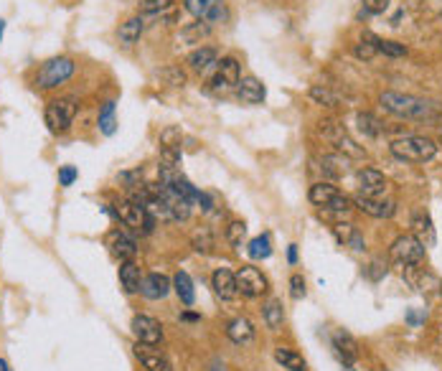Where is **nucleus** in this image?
Wrapping results in <instances>:
<instances>
[{
  "label": "nucleus",
  "mask_w": 442,
  "mask_h": 371,
  "mask_svg": "<svg viewBox=\"0 0 442 371\" xmlns=\"http://www.w3.org/2000/svg\"><path fill=\"white\" fill-rule=\"evenodd\" d=\"M381 107L394 117L417 119V122H435L442 117V105L414 94H402V92H381Z\"/></svg>",
  "instance_id": "nucleus-1"
},
{
  "label": "nucleus",
  "mask_w": 442,
  "mask_h": 371,
  "mask_svg": "<svg viewBox=\"0 0 442 371\" xmlns=\"http://www.w3.org/2000/svg\"><path fill=\"white\" fill-rule=\"evenodd\" d=\"M308 198L316 206H321V217H348L353 209V198L346 196L344 191H338L333 183L328 181H321V183H313L310 186V194Z\"/></svg>",
  "instance_id": "nucleus-2"
},
{
  "label": "nucleus",
  "mask_w": 442,
  "mask_h": 371,
  "mask_svg": "<svg viewBox=\"0 0 442 371\" xmlns=\"http://www.w3.org/2000/svg\"><path fill=\"white\" fill-rule=\"evenodd\" d=\"M392 155L399 158V161L407 163H427L437 155V145L429 138H420V135H407V138H399L394 140L392 145Z\"/></svg>",
  "instance_id": "nucleus-3"
},
{
  "label": "nucleus",
  "mask_w": 442,
  "mask_h": 371,
  "mask_svg": "<svg viewBox=\"0 0 442 371\" xmlns=\"http://www.w3.org/2000/svg\"><path fill=\"white\" fill-rule=\"evenodd\" d=\"M112 217L119 219L125 226L135 231H142V234H150L155 229V219L142 209L140 203L133 201V198H122V201H115L112 203Z\"/></svg>",
  "instance_id": "nucleus-4"
},
{
  "label": "nucleus",
  "mask_w": 442,
  "mask_h": 371,
  "mask_svg": "<svg viewBox=\"0 0 442 371\" xmlns=\"http://www.w3.org/2000/svg\"><path fill=\"white\" fill-rule=\"evenodd\" d=\"M77 117V102L71 97H59V99H51L49 105H46V112H43V119H46V125H49L51 133H66L71 127Z\"/></svg>",
  "instance_id": "nucleus-5"
},
{
  "label": "nucleus",
  "mask_w": 442,
  "mask_h": 371,
  "mask_svg": "<svg viewBox=\"0 0 442 371\" xmlns=\"http://www.w3.org/2000/svg\"><path fill=\"white\" fill-rule=\"evenodd\" d=\"M71 74H74V61H71L69 57L49 59V61L38 69V74H36V87H38V89H54V87L64 85Z\"/></svg>",
  "instance_id": "nucleus-6"
},
{
  "label": "nucleus",
  "mask_w": 442,
  "mask_h": 371,
  "mask_svg": "<svg viewBox=\"0 0 442 371\" xmlns=\"http://www.w3.org/2000/svg\"><path fill=\"white\" fill-rule=\"evenodd\" d=\"M183 8L189 10L196 21H204L209 26L229 21V8L224 0H183Z\"/></svg>",
  "instance_id": "nucleus-7"
},
{
  "label": "nucleus",
  "mask_w": 442,
  "mask_h": 371,
  "mask_svg": "<svg viewBox=\"0 0 442 371\" xmlns=\"http://www.w3.org/2000/svg\"><path fill=\"white\" fill-rule=\"evenodd\" d=\"M425 249H427V247L422 245L417 237H412V234H402V237L394 239L389 254H392V259L397 262V265L409 267V265H422Z\"/></svg>",
  "instance_id": "nucleus-8"
},
{
  "label": "nucleus",
  "mask_w": 442,
  "mask_h": 371,
  "mask_svg": "<svg viewBox=\"0 0 442 371\" xmlns=\"http://www.w3.org/2000/svg\"><path fill=\"white\" fill-rule=\"evenodd\" d=\"M321 133L336 145V150L344 155V158H358V161H364L366 158V150L351 140V135L346 133L344 125H336V122H321Z\"/></svg>",
  "instance_id": "nucleus-9"
},
{
  "label": "nucleus",
  "mask_w": 442,
  "mask_h": 371,
  "mask_svg": "<svg viewBox=\"0 0 442 371\" xmlns=\"http://www.w3.org/2000/svg\"><path fill=\"white\" fill-rule=\"evenodd\" d=\"M239 79H242V71H239V61L234 57H224L221 61H216V74L211 79V87L214 92H232L237 89Z\"/></svg>",
  "instance_id": "nucleus-10"
},
{
  "label": "nucleus",
  "mask_w": 442,
  "mask_h": 371,
  "mask_svg": "<svg viewBox=\"0 0 442 371\" xmlns=\"http://www.w3.org/2000/svg\"><path fill=\"white\" fill-rule=\"evenodd\" d=\"M267 285H270V282H267V277L262 275L260 267L246 265L237 272V287L244 298H260V295L267 293Z\"/></svg>",
  "instance_id": "nucleus-11"
},
{
  "label": "nucleus",
  "mask_w": 442,
  "mask_h": 371,
  "mask_svg": "<svg viewBox=\"0 0 442 371\" xmlns=\"http://www.w3.org/2000/svg\"><path fill=\"white\" fill-rule=\"evenodd\" d=\"M133 354H135V358H138V361L142 364V369H145V371H173L168 356H165V354H163L158 346L135 341Z\"/></svg>",
  "instance_id": "nucleus-12"
},
{
  "label": "nucleus",
  "mask_w": 442,
  "mask_h": 371,
  "mask_svg": "<svg viewBox=\"0 0 442 371\" xmlns=\"http://www.w3.org/2000/svg\"><path fill=\"white\" fill-rule=\"evenodd\" d=\"M353 206H358V209L364 211V214H369V217L374 219H392L394 214H397V201L389 196H361V194H356L353 196Z\"/></svg>",
  "instance_id": "nucleus-13"
},
{
  "label": "nucleus",
  "mask_w": 442,
  "mask_h": 371,
  "mask_svg": "<svg viewBox=\"0 0 442 371\" xmlns=\"http://www.w3.org/2000/svg\"><path fill=\"white\" fill-rule=\"evenodd\" d=\"M107 247H110V254L117 259L119 265H122V262H135V257H138V242H135L127 231L115 229L112 234L107 237Z\"/></svg>",
  "instance_id": "nucleus-14"
},
{
  "label": "nucleus",
  "mask_w": 442,
  "mask_h": 371,
  "mask_svg": "<svg viewBox=\"0 0 442 371\" xmlns=\"http://www.w3.org/2000/svg\"><path fill=\"white\" fill-rule=\"evenodd\" d=\"M133 336L135 341L140 343H150V346H158V343L163 341V328L161 323L155 321V318H150V315H135L133 318Z\"/></svg>",
  "instance_id": "nucleus-15"
},
{
  "label": "nucleus",
  "mask_w": 442,
  "mask_h": 371,
  "mask_svg": "<svg viewBox=\"0 0 442 371\" xmlns=\"http://www.w3.org/2000/svg\"><path fill=\"white\" fill-rule=\"evenodd\" d=\"M356 178H358V194L361 196H384L386 194V178H384V173L381 170H376V168H361L356 173Z\"/></svg>",
  "instance_id": "nucleus-16"
},
{
  "label": "nucleus",
  "mask_w": 442,
  "mask_h": 371,
  "mask_svg": "<svg viewBox=\"0 0 442 371\" xmlns=\"http://www.w3.org/2000/svg\"><path fill=\"white\" fill-rule=\"evenodd\" d=\"M333 351H336V356L344 361V366H353L358 361V343L351 333H346V330H336L333 333Z\"/></svg>",
  "instance_id": "nucleus-17"
},
{
  "label": "nucleus",
  "mask_w": 442,
  "mask_h": 371,
  "mask_svg": "<svg viewBox=\"0 0 442 371\" xmlns=\"http://www.w3.org/2000/svg\"><path fill=\"white\" fill-rule=\"evenodd\" d=\"M211 287H214V293H216L221 300H234L239 295L237 275H234L232 270H224V267L211 275Z\"/></svg>",
  "instance_id": "nucleus-18"
},
{
  "label": "nucleus",
  "mask_w": 442,
  "mask_h": 371,
  "mask_svg": "<svg viewBox=\"0 0 442 371\" xmlns=\"http://www.w3.org/2000/svg\"><path fill=\"white\" fill-rule=\"evenodd\" d=\"M265 85H262L257 77H242L237 85V97L239 102H244V105H260L265 102Z\"/></svg>",
  "instance_id": "nucleus-19"
},
{
  "label": "nucleus",
  "mask_w": 442,
  "mask_h": 371,
  "mask_svg": "<svg viewBox=\"0 0 442 371\" xmlns=\"http://www.w3.org/2000/svg\"><path fill=\"white\" fill-rule=\"evenodd\" d=\"M170 287H173V282H170L165 275L150 272V275H145V277H142L140 293L145 295L147 300H163V298L170 293Z\"/></svg>",
  "instance_id": "nucleus-20"
},
{
  "label": "nucleus",
  "mask_w": 442,
  "mask_h": 371,
  "mask_svg": "<svg viewBox=\"0 0 442 371\" xmlns=\"http://www.w3.org/2000/svg\"><path fill=\"white\" fill-rule=\"evenodd\" d=\"M333 237L344 247H351L353 252H364L366 249V242L364 237H361V231H358L351 221H336V224H333Z\"/></svg>",
  "instance_id": "nucleus-21"
},
{
  "label": "nucleus",
  "mask_w": 442,
  "mask_h": 371,
  "mask_svg": "<svg viewBox=\"0 0 442 371\" xmlns=\"http://www.w3.org/2000/svg\"><path fill=\"white\" fill-rule=\"evenodd\" d=\"M412 237H417L425 247H432L437 242V234H435V226H432V219H429V214H422V211H417L412 217Z\"/></svg>",
  "instance_id": "nucleus-22"
},
{
  "label": "nucleus",
  "mask_w": 442,
  "mask_h": 371,
  "mask_svg": "<svg viewBox=\"0 0 442 371\" xmlns=\"http://www.w3.org/2000/svg\"><path fill=\"white\" fill-rule=\"evenodd\" d=\"M142 31H145L142 15H133V18H127V21L117 29V41L122 43V46H135V43L140 41Z\"/></svg>",
  "instance_id": "nucleus-23"
},
{
  "label": "nucleus",
  "mask_w": 442,
  "mask_h": 371,
  "mask_svg": "<svg viewBox=\"0 0 442 371\" xmlns=\"http://www.w3.org/2000/svg\"><path fill=\"white\" fill-rule=\"evenodd\" d=\"M119 285H122V290H125L127 295L140 293V287H142L140 267L135 265V262H122V265H119Z\"/></svg>",
  "instance_id": "nucleus-24"
},
{
  "label": "nucleus",
  "mask_w": 442,
  "mask_h": 371,
  "mask_svg": "<svg viewBox=\"0 0 442 371\" xmlns=\"http://www.w3.org/2000/svg\"><path fill=\"white\" fill-rule=\"evenodd\" d=\"M254 333H257V330H254V326H252L249 318H242V315H239V318H234V321L226 323V336H229V341L239 343V346L252 341Z\"/></svg>",
  "instance_id": "nucleus-25"
},
{
  "label": "nucleus",
  "mask_w": 442,
  "mask_h": 371,
  "mask_svg": "<svg viewBox=\"0 0 442 371\" xmlns=\"http://www.w3.org/2000/svg\"><path fill=\"white\" fill-rule=\"evenodd\" d=\"M274 361L288 371H308V361H305L297 351L288 349V346H277V349H274Z\"/></svg>",
  "instance_id": "nucleus-26"
},
{
  "label": "nucleus",
  "mask_w": 442,
  "mask_h": 371,
  "mask_svg": "<svg viewBox=\"0 0 442 371\" xmlns=\"http://www.w3.org/2000/svg\"><path fill=\"white\" fill-rule=\"evenodd\" d=\"M97 127H99V133L107 135V138L117 133V105H115V99H107L105 105L99 107Z\"/></svg>",
  "instance_id": "nucleus-27"
},
{
  "label": "nucleus",
  "mask_w": 442,
  "mask_h": 371,
  "mask_svg": "<svg viewBox=\"0 0 442 371\" xmlns=\"http://www.w3.org/2000/svg\"><path fill=\"white\" fill-rule=\"evenodd\" d=\"M219 59H216V51L211 49V46H201V49H193L189 54V66L193 71H206V69H211L214 64H216Z\"/></svg>",
  "instance_id": "nucleus-28"
},
{
  "label": "nucleus",
  "mask_w": 442,
  "mask_h": 371,
  "mask_svg": "<svg viewBox=\"0 0 442 371\" xmlns=\"http://www.w3.org/2000/svg\"><path fill=\"white\" fill-rule=\"evenodd\" d=\"M173 290L178 293V298H181L183 305H193V300H196V290H193V280H191L189 272H176L173 275Z\"/></svg>",
  "instance_id": "nucleus-29"
},
{
  "label": "nucleus",
  "mask_w": 442,
  "mask_h": 371,
  "mask_svg": "<svg viewBox=\"0 0 442 371\" xmlns=\"http://www.w3.org/2000/svg\"><path fill=\"white\" fill-rule=\"evenodd\" d=\"M191 247L196 249L198 254H211L216 249V237H214V231L209 226H201L191 234Z\"/></svg>",
  "instance_id": "nucleus-30"
},
{
  "label": "nucleus",
  "mask_w": 442,
  "mask_h": 371,
  "mask_svg": "<svg viewBox=\"0 0 442 371\" xmlns=\"http://www.w3.org/2000/svg\"><path fill=\"white\" fill-rule=\"evenodd\" d=\"M262 315H265V323L270 330H280L282 323H285V310H282V303L280 300H270L265 305V310H262Z\"/></svg>",
  "instance_id": "nucleus-31"
},
{
  "label": "nucleus",
  "mask_w": 442,
  "mask_h": 371,
  "mask_svg": "<svg viewBox=\"0 0 442 371\" xmlns=\"http://www.w3.org/2000/svg\"><path fill=\"white\" fill-rule=\"evenodd\" d=\"M249 257L252 259H267L270 254H272V239H270V234H260V237H254L252 242H249Z\"/></svg>",
  "instance_id": "nucleus-32"
},
{
  "label": "nucleus",
  "mask_w": 442,
  "mask_h": 371,
  "mask_svg": "<svg viewBox=\"0 0 442 371\" xmlns=\"http://www.w3.org/2000/svg\"><path fill=\"white\" fill-rule=\"evenodd\" d=\"M209 34H211V26H209V23H204V21L189 23V26L181 31L183 41H186V43H201V38H206Z\"/></svg>",
  "instance_id": "nucleus-33"
},
{
  "label": "nucleus",
  "mask_w": 442,
  "mask_h": 371,
  "mask_svg": "<svg viewBox=\"0 0 442 371\" xmlns=\"http://www.w3.org/2000/svg\"><path fill=\"white\" fill-rule=\"evenodd\" d=\"M321 168L328 178H341L346 173V158L344 155H325L321 161Z\"/></svg>",
  "instance_id": "nucleus-34"
},
{
  "label": "nucleus",
  "mask_w": 442,
  "mask_h": 371,
  "mask_svg": "<svg viewBox=\"0 0 442 371\" xmlns=\"http://www.w3.org/2000/svg\"><path fill=\"white\" fill-rule=\"evenodd\" d=\"M379 51H376V43H374V34H364V38L353 46V57L361 59V61H371Z\"/></svg>",
  "instance_id": "nucleus-35"
},
{
  "label": "nucleus",
  "mask_w": 442,
  "mask_h": 371,
  "mask_svg": "<svg viewBox=\"0 0 442 371\" xmlns=\"http://www.w3.org/2000/svg\"><path fill=\"white\" fill-rule=\"evenodd\" d=\"M310 97L316 99L318 105H323V107H336L338 102H341V97H338L336 92L328 89V87H323V85L310 87Z\"/></svg>",
  "instance_id": "nucleus-36"
},
{
  "label": "nucleus",
  "mask_w": 442,
  "mask_h": 371,
  "mask_svg": "<svg viewBox=\"0 0 442 371\" xmlns=\"http://www.w3.org/2000/svg\"><path fill=\"white\" fill-rule=\"evenodd\" d=\"M356 119H358V130L364 135H369V138H376V135H381V130H384V125H381L371 112H361Z\"/></svg>",
  "instance_id": "nucleus-37"
},
{
  "label": "nucleus",
  "mask_w": 442,
  "mask_h": 371,
  "mask_svg": "<svg viewBox=\"0 0 442 371\" xmlns=\"http://www.w3.org/2000/svg\"><path fill=\"white\" fill-rule=\"evenodd\" d=\"M374 43H376V51L386 54V57H407V46L404 43L386 41V38H379V36H374Z\"/></svg>",
  "instance_id": "nucleus-38"
},
{
  "label": "nucleus",
  "mask_w": 442,
  "mask_h": 371,
  "mask_svg": "<svg viewBox=\"0 0 442 371\" xmlns=\"http://www.w3.org/2000/svg\"><path fill=\"white\" fill-rule=\"evenodd\" d=\"M158 168L181 170V147H163L161 150V166Z\"/></svg>",
  "instance_id": "nucleus-39"
},
{
  "label": "nucleus",
  "mask_w": 442,
  "mask_h": 371,
  "mask_svg": "<svg viewBox=\"0 0 442 371\" xmlns=\"http://www.w3.org/2000/svg\"><path fill=\"white\" fill-rule=\"evenodd\" d=\"M181 140H183V133H181V127H176V125L165 127V130L161 133L163 147H181Z\"/></svg>",
  "instance_id": "nucleus-40"
},
{
  "label": "nucleus",
  "mask_w": 442,
  "mask_h": 371,
  "mask_svg": "<svg viewBox=\"0 0 442 371\" xmlns=\"http://www.w3.org/2000/svg\"><path fill=\"white\" fill-rule=\"evenodd\" d=\"M244 234H246V224H244V221H232V224L226 226V242H229L232 247L242 245Z\"/></svg>",
  "instance_id": "nucleus-41"
},
{
  "label": "nucleus",
  "mask_w": 442,
  "mask_h": 371,
  "mask_svg": "<svg viewBox=\"0 0 442 371\" xmlns=\"http://www.w3.org/2000/svg\"><path fill=\"white\" fill-rule=\"evenodd\" d=\"M173 6V0H142L140 3V13L145 15H158L163 10H168Z\"/></svg>",
  "instance_id": "nucleus-42"
},
{
  "label": "nucleus",
  "mask_w": 442,
  "mask_h": 371,
  "mask_svg": "<svg viewBox=\"0 0 442 371\" xmlns=\"http://www.w3.org/2000/svg\"><path fill=\"white\" fill-rule=\"evenodd\" d=\"M305 277L302 275H293L290 277V295H293V300H302L305 298Z\"/></svg>",
  "instance_id": "nucleus-43"
},
{
  "label": "nucleus",
  "mask_w": 442,
  "mask_h": 371,
  "mask_svg": "<svg viewBox=\"0 0 442 371\" xmlns=\"http://www.w3.org/2000/svg\"><path fill=\"white\" fill-rule=\"evenodd\" d=\"M77 178H79V170L74 168V166H61V168H59V186H64V189H69Z\"/></svg>",
  "instance_id": "nucleus-44"
},
{
  "label": "nucleus",
  "mask_w": 442,
  "mask_h": 371,
  "mask_svg": "<svg viewBox=\"0 0 442 371\" xmlns=\"http://www.w3.org/2000/svg\"><path fill=\"white\" fill-rule=\"evenodd\" d=\"M366 8V13H371V15H379L384 13L386 8H389V0H361Z\"/></svg>",
  "instance_id": "nucleus-45"
},
{
  "label": "nucleus",
  "mask_w": 442,
  "mask_h": 371,
  "mask_svg": "<svg viewBox=\"0 0 442 371\" xmlns=\"http://www.w3.org/2000/svg\"><path fill=\"white\" fill-rule=\"evenodd\" d=\"M366 275H369L371 280H379V277H384L386 275V265H381L379 259H374L371 265H369V270H366Z\"/></svg>",
  "instance_id": "nucleus-46"
},
{
  "label": "nucleus",
  "mask_w": 442,
  "mask_h": 371,
  "mask_svg": "<svg viewBox=\"0 0 442 371\" xmlns=\"http://www.w3.org/2000/svg\"><path fill=\"white\" fill-rule=\"evenodd\" d=\"M288 262H290V265H295V262H297V245L288 247Z\"/></svg>",
  "instance_id": "nucleus-47"
},
{
  "label": "nucleus",
  "mask_w": 442,
  "mask_h": 371,
  "mask_svg": "<svg viewBox=\"0 0 442 371\" xmlns=\"http://www.w3.org/2000/svg\"><path fill=\"white\" fill-rule=\"evenodd\" d=\"M183 321H191V323H196V321H201V315H196V313H183L181 315Z\"/></svg>",
  "instance_id": "nucleus-48"
},
{
  "label": "nucleus",
  "mask_w": 442,
  "mask_h": 371,
  "mask_svg": "<svg viewBox=\"0 0 442 371\" xmlns=\"http://www.w3.org/2000/svg\"><path fill=\"white\" fill-rule=\"evenodd\" d=\"M0 371H10V366H8L6 358H0Z\"/></svg>",
  "instance_id": "nucleus-49"
},
{
  "label": "nucleus",
  "mask_w": 442,
  "mask_h": 371,
  "mask_svg": "<svg viewBox=\"0 0 442 371\" xmlns=\"http://www.w3.org/2000/svg\"><path fill=\"white\" fill-rule=\"evenodd\" d=\"M3 31H6V21L0 18V41H3Z\"/></svg>",
  "instance_id": "nucleus-50"
},
{
  "label": "nucleus",
  "mask_w": 442,
  "mask_h": 371,
  "mask_svg": "<svg viewBox=\"0 0 442 371\" xmlns=\"http://www.w3.org/2000/svg\"><path fill=\"white\" fill-rule=\"evenodd\" d=\"M211 371H224V366H219V364H216V366H211Z\"/></svg>",
  "instance_id": "nucleus-51"
},
{
  "label": "nucleus",
  "mask_w": 442,
  "mask_h": 371,
  "mask_svg": "<svg viewBox=\"0 0 442 371\" xmlns=\"http://www.w3.org/2000/svg\"><path fill=\"white\" fill-rule=\"evenodd\" d=\"M344 371H351V366H346V369Z\"/></svg>",
  "instance_id": "nucleus-52"
},
{
  "label": "nucleus",
  "mask_w": 442,
  "mask_h": 371,
  "mask_svg": "<svg viewBox=\"0 0 442 371\" xmlns=\"http://www.w3.org/2000/svg\"><path fill=\"white\" fill-rule=\"evenodd\" d=\"M384 371H389V369H384Z\"/></svg>",
  "instance_id": "nucleus-53"
}]
</instances>
